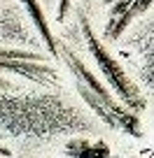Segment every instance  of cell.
I'll use <instances>...</instances> for the list:
<instances>
[{
  "label": "cell",
  "mask_w": 154,
  "mask_h": 158,
  "mask_svg": "<svg viewBox=\"0 0 154 158\" xmlns=\"http://www.w3.org/2000/svg\"><path fill=\"white\" fill-rule=\"evenodd\" d=\"M103 2H108V5H112V2H117V0H103Z\"/></svg>",
  "instance_id": "cell-9"
},
{
  "label": "cell",
  "mask_w": 154,
  "mask_h": 158,
  "mask_svg": "<svg viewBox=\"0 0 154 158\" xmlns=\"http://www.w3.org/2000/svg\"><path fill=\"white\" fill-rule=\"evenodd\" d=\"M80 28H82V35H84L86 49H89L91 58H94L96 68H98V72L103 74V79L108 81L110 91H112V93L117 95V98H119L121 102H124L126 107L131 109V112L143 114L145 107H147V102H145V98H143V93H140V89L135 86L133 79L126 74L124 65H121L119 60H117V58H114V56L108 51L105 42L94 33V28H91V21H89V16H86L84 12L80 14Z\"/></svg>",
  "instance_id": "cell-1"
},
{
  "label": "cell",
  "mask_w": 154,
  "mask_h": 158,
  "mask_svg": "<svg viewBox=\"0 0 154 158\" xmlns=\"http://www.w3.org/2000/svg\"><path fill=\"white\" fill-rule=\"evenodd\" d=\"M59 51H61V56H63V60L68 63L70 72L75 74V79H77L80 84H84L86 89H91L96 95H98V98H103V102L108 105V109L114 114V118L119 121V130L133 135V137H140V135H143V126H140V116H138V114L131 112V109L126 107V105L121 102L117 95L110 93V89H108V86H103V81H100V79L96 77L89 68H86L84 60L75 54L70 47L59 44Z\"/></svg>",
  "instance_id": "cell-2"
},
{
  "label": "cell",
  "mask_w": 154,
  "mask_h": 158,
  "mask_svg": "<svg viewBox=\"0 0 154 158\" xmlns=\"http://www.w3.org/2000/svg\"><path fill=\"white\" fill-rule=\"evenodd\" d=\"M110 144L98 139V142H89V139H70L65 144V156L70 158H110Z\"/></svg>",
  "instance_id": "cell-5"
},
{
  "label": "cell",
  "mask_w": 154,
  "mask_h": 158,
  "mask_svg": "<svg viewBox=\"0 0 154 158\" xmlns=\"http://www.w3.org/2000/svg\"><path fill=\"white\" fill-rule=\"evenodd\" d=\"M133 0H117V2H112L110 5V14H108V21H112V19H117V16H121L126 12V7L131 5Z\"/></svg>",
  "instance_id": "cell-7"
},
{
  "label": "cell",
  "mask_w": 154,
  "mask_h": 158,
  "mask_svg": "<svg viewBox=\"0 0 154 158\" xmlns=\"http://www.w3.org/2000/svg\"><path fill=\"white\" fill-rule=\"evenodd\" d=\"M152 2H154V0H133V2L126 7V12L121 16L108 21V26H105V30H103V42H114V40H119L121 33H124L138 16H143L145 12L152 7Z\"/></svg>",
  "instance_id": "cell-3"
},
{
  "label": "cell",
  "mask_w": 154,
  "mask_h": 158,
  "mask_svg": "<svg viewBox=\"0 0 154 158\" xmlns=\"http://www.w3.org/2000/svg\"><path fill=\"white\" fill-rule=\"evenodd\" d=\"M0 86H7V81H5V79H0Z\"/></svg>",
  "instance_id": "cell-10"
},
{
  "label": "cell",
  "mask_w": 154,
  "mask_h": 158,
  "mask_svg": "<svg viewBox=\"0 0 154 158\" xmlns=\"http://www.w3.org/2000/svg\"><path fill=\"white\" fill-rule=\"evenodd\" d=\"M77 93H80V98L84 100L86 105H89V109L100 118V121H103L105 126H108V128L119 130V121H117V118H114V114L108 109V105L103 102V98H98L94 91L86 89V86H84V84H80V81H77Z\"/></svg>",
  "instance_id": "cell-6"
},
{
  "label": "cell",
  "mask_w": 154,
  "mask_h": 158,
  "mask_svg": "<svg viewBox=\"0 0 154 158\" xmlns=\"http://www.w3.org/2000/svg\"><path fill=\"white\" fill-rule=\"evenodd\" d=\"M26 7V12H28L30 21H33V26L37 28V33H40L42 42L47 44V49H49L51 56H59V42L54 40V35H51V28H49V21H47V14L42 12L40 2L37 0H21Z\"/></svg>",
  "instance_id": "cell-4"
},
{
  "label": "cell",
  "mask_w": 154,
  "mask_h": 158,
  "mask_svg": "<svg viewBox=\"0 0 154 158\" xmlns=\"http://www.w3.org/2000/svg\"><path fill=\"white\" fill-rule=\"evenodd\" d=\"M68 2H70V0H61V7H59V16H56V19H59V21L63 19V12L68 10Z\"/></svg>",
  "instance_id": "cell-8"
}]
</instances>
